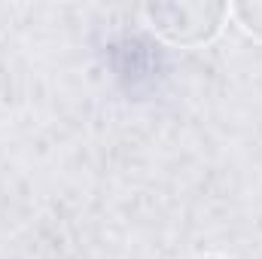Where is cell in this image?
I'll use <instances>...</instances> for the list:
<instances>
[{
	"mask_svg": "<svg viewBox=\"0 0 262 259\" xmlns=\"http://www.w3.org/2000/svg\"><path fill=\"white\" fill-rule=\"evenodd\" d=\"M143 15L149 28L174 46H201L213 40L229 15L226 3L186 0V3H146Z\"/></svg>",
	"mask_w": 262,
	"mask_h": 259,
	"instance_id": "obj_1",
	"label": "cell"
},
{
	"mask_svg": "<svg viewBox=\"0 0 262 259\" xmlns=\"http://www.w3.org/2000/svg\"><path fill=\"white\" fill-rule=\"evenodd\" d=\"M229 15H235L238 25H241L247 34H253V37H259L262 40V0L232 3V6H229Z\"/></svg>",
	"mask_w": 262,
	"mask_h": 259,
	"instance_id": "obj_2",
	"label": "cell"
}]
</instances>
